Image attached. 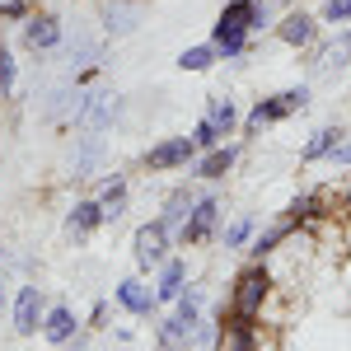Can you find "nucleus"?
Returning a JSON list of instances; mask_svg holds the SVG:
<instances>
[{"label":"nucleus","instance_id":"f257e3e1","mask_svg":"<svg viewBox=\"0 0 351 351\" xmlns=\"http://www.w3.org/2000/svg\"><path fill=\"white\" fill-rule=\"evenodd\" d=\"M267 300H271V271H267V263H248V267L234 276V286H230V309H220V314L243 319V324H258Z\"/></svg>","mask_w":351,"mask_h":351},{"label":"nucleus","instance_id":"f03ea898","mask_svg":"<svg viewBox=\"0 0 351 351\" xmlns=\"http://www.w3.org/2000/svg\"><path fill=\"white\" fill-rule=\"evenodd\" d=\"M248 38H253V0H230L211 24V47L220 61H239L248 52Z\"/></svg>","mask_w":351,"mask_h":351},{"label":"nucleus","instance_id":"7ed1b4c3","mask_svg":"<svg viewBox=\"0 0 351 351\" xmlns=\"http://www.w3.org/2000/svg\"><path fill=\"white\" fill-rule=\"evenodd\" d=\"M309 108V89L295 84V89H281V94H271V99H258L253 112L243 117V136H258L263 127H276V122H286V117H295V112Z\"/></svg>","mask_w":351,"mask_h":351},{"label":"nucleus","instance_id":"20e7f679","mask_svg":"<svg viewBox=\"0 0 351 351\" xmlns=\"http://www.w3.org/2000/svg\"><path fill=\"white\" fill-rule=\"evenodd\" d=\"M169 248H173V230L164 220H150V225H141L132 234V253L141 271H160L169 263Z\"/></svg>","mask_w":351,"mask_h":351},{"label":"nucleus","instance_id":"39448f33","mask_svg":"<svg viewBox=\"0 0 351 351\" xmlns=\"http://www.w3.org/2000/svg\"><path fill=\"white\" fill-rule=\"evenodd\" d=\"M220 216H225V211H220V197L216 192H202V197L192 202L188 220L178 225V243H183V248H188V243H206L220 230Z\"/></svg>","mask_w":351,"mask_h":351},{"label":"nucleus","instance_id":"423d86ee","mask_svg":"<svg viewBox=\"0 0 351 351\" xmlns=\"http://www.w3.org/2000/svg\"><path fill=\"white\" fill-rule=\"evenodd\" d=\"M61 38H66V28H61V19H56L52 10H33L19 24L24 52H52V47H61Z\"/></svg>","mask_w":351,"mask_h":351},{"label":"nucleus","instance_id":"0eeeda50","mask_svg":"<svg viewBox=\"0 0 351 351\" xmlns=\"http://www.w3.org/2000/svg\"><path fill=\"white\" fill-rule=\"evenodd\" d=\"M197 160V145H192V136H164L160 145H150L145 150V169L150 173H169V169H188Z\"/></svg>","mask_w":351,"mask_h":351},{"label":"nucleus","instance_id":"6e6552de","mask_svg":"<svg viewBox=\"0 0 351 351\" xmlns=\"http://www.w3.org/2000/svg\"><path fill=\"white\" fill-rule=\"evenodd\" d=\"M271 33H276V43H286V47L300 52V47H314V43H319V19H314L309 10H286Z\"/></svg>","mask_w":351,"mask_h":351},{"label":"nucleus","instance_id":"1a4fd4ad","mask_svg":"<svg viewBox=\"0 0 351 351\" xmlns=\"http://www.w3.org/2000/svg\"><path fill=\"white\" fill-rule=\"evenodd\" d=\"M145 14V0H99V24L108 38H127Z\"/></svg>","mask_w":351,"mask_h":351},{"label":"nucleus","instance_id":"9d476101","mask_svg":"<svg viewBox=\"0 0 351 351\" xmlns=\"http://www.w3.org/2000/svg\"><path fill=\"white\" fill-rule=\"evenodd\" d=\"M43 314H47L43 286H19V295H14V332L19 337H33L43 328Z\"/></svg>","mask_w":351,"mask_h":351},{"label":"nucleus","instance_id":"9b49d317","mask_svg":"<svg viewBox=\"0 0 351 351\" xmlns=\"http://www.w3.org/2000/svg\"><path fill=\"white\" fill-rule=\"evenodd\" d=\"M234 160H239V145L220 141V145L202 150V155L192 160V178H202V183H216V178H225V173L234 169Z\"/></svg>","mask_w":351,"mask_h":351},{"label":"nucleus","instance_id":"f8f14e48","mask_svg":"<svg viewBox=\"0 0 351 351\" xmlns=\"http://www.w3.org/2000/svg\"><path fill=\"white\" fill-rule=\"evenodd\" d=\"M112 295H117V304H122L127 314H136V319H150V314H155V304H160V300H155V291H150L141 276L117 281V286H112Z\"/></svg>","mask_w":351,"mask_h":351},{"label":"nucleus","instance_id":"ddd939ff","mask_svg":"<svg viewBox=\"0 0 351 351\" xmlns=\"http://www.w3.org/2000/svg\"><path fill=\"white\" fill-rule=\"evenodd\" d=\"M216 351H258V324H243V319H230V314H220Z\"/></svg>","mask_w":351,"mask_h":351},{"label":"nucleus","instance_id":"4468645a","mask_svg":"<svg viewBox=\"0 0 351 351\" xmlns=\"http://www.w3.org/2000/svg\"><path fill=\"white\" fill-rule=\"evenodd\" d=\"M75 332H80V319H75L71 304H52V309L43 314V337H47L52 347H71Z\"/></svg>","mask_w":351,"mask_h":351},{"label":"nucleus","instance_id":"2eb2a0df","mask_svg":"<svg viewBox=\"0 0 351 351\" xmlns=\"http://www.w3.org/2000/svg\"><path fill=\"white\" fill-rule=\"evenodd\" d=\"M291 234H300V230H295V220H291V216L271 220V225L263 230V234H253V239H248V258H253V263H267V258H271V253H276V248H281L286 239H291Z\"/></svg>","mask_w":351,"mask_h":351},{"label":"nucleus","instance_id":"dca6fc26","mask_svg":"<svg viewBox=\"0 0 351 351\" xmlns=\"http://www.w3.org/2000/svg\"><path fill=\"white\" fill-rule=\"evenodd\" d=\"M319 75H337V71H347L351 66V33L342 28L332 43H324V47H314V61H309Z\"/></svg>","mask_w":351,"mask_h":351},{"label":"nucleus","instance_id":"f3484780","mask_svg":"<svg viewBox=\"0 0 351 351\" xmlns=\"http://www.w3.org/2000/svg\"><path fill=\"white\" fill-rule=\"evenodd\" d=\"M99 225H108V220H104V206H99V197H80V202L71 206V216H66V230H71L75 239L94 234Z\"/></svg>","mask_w":351,"mask_h":351},{"label":"nucleus","instance_id":"a211bd4d","mask_svg":"<svg viewBox=\"0 0 351 351\" xmlns=\"http://www.w3.org/2000/svg\"><path fill=\"white\" fill-rule=\"evenodd\" d=\"M286 216L295 220V230H309V225H319L328 216V197L324 192H300L295 202L286 206Z\"/></svg>","mask_w":351,"mask_h":351},{"label":"nucleus","instance_id":"6ab92c4d","mask_svg":"<svg viewBox=\"0 0 351 351\" xmlns=\"http://www.w3.org/2000/svg\"><path fill=\"white\" fill-rule=\"evenodd\" d=\"M183 286H188V263L183 258H169L160 267V281H155V300L160 304H173V300L183 295Z\"/></svg>","mask_w":351,"mask_h":351},{"label":"nucleus","instance_id":"aec40b11","mask_svg":"<svg viewBox=\"0 0 351 351\" xmlns=\"http://www.w3.org/2000/svg\"><path fill=\"white\" fill-rule=\"evenodd\" d=\"M160 342H164V347L188 351L192 342H197V324H192V319H183V314H169V319L160 324Z\"/></svg>","mask_w":351,"mask_h":351},{"label":"nucleus","instance_id":"412c9836","mask_svg":"<svg viewBox=\"0 0 351 351\" xmlns=\"http://www.w3.org/2000/svg\"><path fill=\"white\" fill-rule=\"evenodd\" d=\"M342 136H347L342 127H319V132H314L309 141H304L300 160H304V164H319V160H328V155H332V145H337Z\"/></svg>","mask_w":351,"mask_h":351},{"label":"nucleus","instance_id":"4be33fe9","mask_svg":"<svg viewBox=\"0 0 351 351\" xmlns=\"http://www.w3.org/2000/svg\"><path fill=\"white\" fill-rule=\"evenodd\" d=\"M192 202H197V192H188V188H173L169 197H164V211H160V220L169 225V230H178V225L188 220Z\"/></svg>","mask_w":351,"mask_h":351},{"label":"nucleus","instance_id":"5701e85b","mask_svg":"<svg viewBox=\"0 0 351 351\" xmlns=\"http://www.w3.org/2000/svg\"><path fill=\"white\" fill-rule=\"evenodd\" d=\"M99 206H104V220H117L122 211H127V178H122V173H112L108 183H104Z\"/></svg>","mask_w":351,"mask_h":351},{"label":"nucleus","instance_id":"b1692460","mask_svg":"<svg viewBox=\"0 0 351 351\" xmlns=\"http://www.w3.org/2000/svg\"><path fill=\"white\" fill-rule=\"evenodd\" d=\"M220 56H216V47L211 43H197V47H183L178 52V71H192V75H202V71H211Z\"/></svg>","mask_w":351,"mask_h":351},{"label":"nucleus","instance_id":"393cba45","mask_svg":"<svg viewBox=\"0 0 351 351\" xmlns=\"http://www.w3.org/2000/svg\"><path fill=\"white\" fill-rule=\"evenodd\" d=\"M206 122H216V132L220 136H234V127H239V112H234V104H230V99H211V104H206Z\"/></svg>","mask_w":351,"mask_h":351},{"label":"nucleus","instance_id":"a878e982","mask_svg":"<svg viewBox=\"0 0 351 351\" xmlns=\"http://www.w3.org/2000/svg\"><path fill=\"white\" fill-rule=\"evenodd\" d=\"M14 84H19V61H14V52L0 43V104L5 99H14Z\"/></svg>","mask_w":351,"mask_h":351},{"label":"nucleus","instance_id":"bb28decb","mask_svg":"<svg viewBox=\"0 0 351 351\" xmlns=\"http://www.w3.org/2000/svg\"><path fill=\"white\" fill-rule=\"evenodd\" d=\"M248 239H253V216H239L234 225L220 230V243L225 248H248Z\"/></svg>","mask_w":351,"mask_h":351},{"label":"nucleus","instance_id":"cd10ccee","mask_svg":"<svg viewBox=\"0 0 351 351\" xmlns=\"http://www.w3.org/2000/svg\"><path fill=\"white\" fill-rule=\"evenodd\" d=\"M220 141H225V136H220L216 122H206V117L192 127V145H197V155H202V150H211V145H220Z\"/></svg>","mask_w":351,"mask_h":351},{"label":"nucleus","instance_id":"c85d7f7f","mask_svg":"<svg viewBox=\"0 0 351 351\" xmlns=\"http://www.w3.org/2000/svg\"><path fill=\"white\" fill-rule=\"evenodd\" d=\"M33 14V0H0V19L5 24H24Z\"/></svg>","mask_w":351,"mask_h":351},{"label":"nucleus","instance_id":"c756f323","mask_svg":"<svg viewBox=\"0 0 351 351\" xmlns=\"http://www.w3.org/2000/svg\"><path fill=\"white\" fill-rule=\"evenodd\" d=\"M324 24H351V0H324Z\"/></svg>","mask_w":351,"mask_h":351},{"label":"nucleus","instance_id":"7c9ffc66","mask_svg":"<svg viewBox=\"0 0 351 351\" xmlns=\"http://www.w3.org/2000/svg\"><path fill=\"white\" fill-rule=\"evenodd\" d=\"M328 160H332V164H342V169H351V132L342 136L337 145H332V155H328Z\"/></svg>","mask_w":351,"mask_h":351},{"label":"nucleus","instance_id":"2f4dec72","mask_svg":"<svg viewBox=\"0 0 351 351\" xmlns=\"http://www.w3.org/2000/svg\"><path fill=\"white\" fill-rule=\"evenodd\" d=\"M342 202H347V206H351V188H347V197H342Z\"/></svg>","mask_w":351,"mask_h":351},{"label":"nucleus","instance_id":"473e14b6","mask_svg":"<svg viewBox=\"0 0 351 351\" xmlns=\"http://www.w3.org/2000/svg\"><path fill=\"white\" fill-rule=\"evenodd\" d=\"M160 351H178V347H164V342H160Z\"/></svg>","mask_w":351,"mask_h":351}]
</instances>
